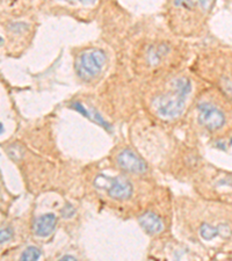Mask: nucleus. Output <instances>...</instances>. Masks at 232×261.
Listing matches in <instances>:
<instances>
[{
    "label": "nucleus",
    "instance_id": "1",
    "mask_svg": "<svg viewBox=\"0 0 232 261\" xmlns=\"http://www.w3.org/2000/svg\"><path fill=\"white\" fill-rule=\"evenodd\" d=\"M190 89H192V84L185 77L174 79L171 83V91L153 99V107L157 114L162 117H176L180 115Z\"/></svg>",
    "mask_w": 232,
    "mask_h": 261
},
{
    "label": "nucleus",
    "instance_id": "16",
    "mask_svg": "<svg viewBox=\"0 0 232 261\" xmlns=\"http://www.w3.org/2000/svg\"><path fill=\"white\" fill-rule=\"evenodd\" d=\"M4 130H5V129H4V125H3L2 123H0V134H3Z\"/></svg>",
    "mask_w": 232,
    "mask_h": 261
},
{
    "label": "nucleus",
    "instance_id": "10",
    "mask_svg": "<svg viewBox=\"0 0 232 261\" xmlns=\"http://www.w3.org/2000/svg\"><path fill=\"white\" fill-rule=\"evenodd\" d=\"M213 0H173L174 6L185 8V10H201L208 11Z\"/></svg>",
    "mask_w": 232,
    "mask_h": 261
},
{
    "label": "nucleus",
    "instance_id": "5",
    "mask_svg": "<svg viewBox=\"0 0 232 261\" xmlns=\"http://www.w3.org/2000/svg\"><path fill=\"white\" fill-rule=\"evenodd\" d=\"M116 160L120 167L130 173H144L148 170V165L143 159L129 149L122 150L117 154Z\"/></svg>",
    "mask_w": 232,
    "mask_h": 261
},
{
    "label": "nucleus",
    "instance_id": "9",
    "mask_svg": "<svg viewBox=\"0 0 232 261\" xmlns=\"http://www.w3.org/2000/svg\"><path fill=\"white\" fill-rule=\"evenodd\" d=\"M229 232H230V229L226 225H224V224H221L219 226L214 227V226L209 225V224L203 223L200 227V234L202 236V238L206 240L213 239L218 235H223L226 237L227 235H230Z\"/></svg>",
    "mask_w": 232,
    "mask_h": 261
},
{
    "label": "nucleus",
    "instance_id": "11",
    "mask_svg": "<svg viewBox=\"0 0 232 261\" xmlns=\"http://www.w3.org/2000/svg\"><path fill=\"white\" fill-rule=\"evenodd\" d=\"M40 258H41V251L39 250L38 247H34V246L27 247L26 250L23 251V253L21 254V256H20V259L26 260V261L39 260Z\"/></svg>",
    "mask_w": 232,
    "mask_h": 261
},
{
    "label": "nucleus",
    "instance_id": "12",
    "mask_svg": "<svg viewBox=\"0 0 232 261\" xmlns=\"http://www.w3.org/2000/svg\"><path fill=\"white\" fill-rule=\"evenodd\" d=\"M13 237V230L11 227H6V229L0 230V243H5Z\"/></svg>",
    "mask_w": 232,
    "mask_h": 261
},
{
    "label": "nucleus",
    "instance_id": "15",
    "mask_svg": "<svg viewBox=\"0 0 232 261\" xmlns=\"http://www.w3.org/2000/svg\"><path fill=\"white\" fill-rule=\"evenodd\" d=\"M62 260H76V258L72 255H65V256H63Z\"/></svg>",
    "mask_w": 232,
    "mask_h": 261
},
{
    "label": "nucleus",
    "instance_id": "13",
    "mask_svg": "<svg viewBox=\"0 0 232 261\" xmlns=\"http://www.w3.org/2000/svg\"><path fill=\"white\" fill-rule=\"evenodd\" d=\"M76 209L71 205H65V207L62 209V216L65 218H71L75 216Z\"/></svg>",
    "mask_w": 232,
    "mask_h": 261
},
{
    "label": "nucleus",
    "instance_id": "7",
    "mask_svg": "<svg viewBox=\"0 0 232 261\" xmlns=\"http://www.w3.org/2000/svg\"><path fill=\"white\" fill-rule=\"evenodd\" d=\"M140 224L149 235L160 234L164 229L161 218L153 213H146L140 217Z\"/></svg>",
    "mask_w": 232,
    "mask_h": 261
},
{
    "label": "nucleus",
    "instance_id": "6",
    "mask_svg": "<svg viewBox=\"0 0 232 261\" xmlns=\"http://www.w3.org/2000/svg\"><path fill=\"white\" fill-rule=\"evenodd\" d=\"M57 224V217L55 214H46L40 217L34 222V234L38 237H48L55 230Z\"/></svg>",
    "mask_w": 232,
    "mask_h": 261
},
{
    "label": "nucleus",
    "instance_id": "4",
    "mask_svg": "<svg viewBox=\"0 0 232 261\" xmlns=\"http://www.w3.org/2000/svg\"><path fill=\"white\" fill-rule=\"evenodd\" d=\"M198 122L209 130H217L225 123V116L217 107L208 103L198 105Z\"/></svg>",
    "mask_w": 232,
    "mask_h": 261
},
{
    "label": "nucleus",
    "instance_id": "8",
    "mask_svg": "<svg viewBox=\"0 0 232 261\" xmlns=\"http://www.w3.org/2000/svg\"><path fill=\"white\" fill-rule=\"evenodd\" d=\"M71 108L76 109L77 112H79L80 114H83L84 116H86L87 119H89L93 122H95V123H99L100 125H103V127H105L106 129H111V125H109L107 122H106L103 117H101V115L97 112L95 111H91V109H87L85 106L81 104V103H75L71 105Z\"/></svg>",
    "mask_w": 232,
    "mask_h": 261
},
{
    "label": "nucleus",
    "instance_id": "14",
    "mask_svg": "<svg viewBox=\"0 0 232 261\" xmlns=\"http://www.w3.org/2000/svg\"><path fill=\"white\" fill-rule=\"evenodd\" d=\"M60 2H79L84 5H94L97 0H60Z\"/></svg>",
    "mask_w": 232,
    "mask_h": 261
},
{
    "label": "nucleus",
    "instance_id": "3",
    "mask_svg": "<svg viewBox=\"0 0 232 261\" xmlns=\"http://www.w3.org/2000/svg\"><path fill=\"white\" fill-rule=\"evenodd\" d=\"M94 185L100 189H105L109 197L115 200H128L132 195V185L124 177H108L105 174H99L95 178Z\"/></svg>",
    "mask_w": 232,
    "mask_h": 261
},
{
    "label": "nucleus",
    "instance_id": "2",
    "mask_svg": "<svg viewBox=\"0 0 232 261\" xmlns=\"http://www.w3.org/2000/svg\"><path fill=\"white\" fill-rule=\"evenodd\" d=\"M106 64V54L101 49H89L80 55L77 73L81 79L91 80L99 75Z\"/></svg>",
    "mask_w": 232,
    "mask_h": 261
}]
</instances>
